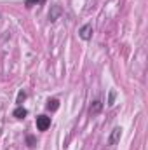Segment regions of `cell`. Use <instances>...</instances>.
I'll return each instance as SVG.
<instances>
[{"label":"cell","mask_w":148,"mask_h":150,"mask_svg":"<svg viewBox=\"0 0 148 150\" xmlns=\"http://www.w3.org/2000/svg\"><path fill=\"white\" fill-rule=\"evenodd\" d=\"M92 32H94L92 25L87 23V25L80 26V30H78V37L82 38V40H91V38H92Z\"/></svg>","instance_id":"6da1fadb"},{"label":"cell","mask_w":148,"mask_h":150,"mask_svg":"<svg viewBox=\"0 0 148 150\" xmlns=\"http://www.w3.org/2000/svg\"><path fill=\"white\" fill-rule=\"evenodd\" d=\"M120 136H122V127H113L110 136H108V145L110 147H115L120 142Z\"/></svg>","instance_id":"7a4b0ae2"},{"label":"cell","mask_w":148,"mask_h":150,"mask_svg":"<svg viewBox=\"0 0 148 150\" xmlns=\"http://www.w3.org/2000/svg\"><path fill=\"white\" fill-rule=\"evenodd\" d=\"M51 127V117L47 115H38L37 117V129L38 131H47Z\"/></svg>","instance_id":"3957f363"},{"label":"cell","mask_w":148,"mask_h":150,"mask_svg":"<svg viewBox=\"0 0 148 150\" xmlns=\"http://www.w3.org/2000/svg\"><path fill=\"white\" fill-rule=\"evenodd\" d=\"M61 14H63V9H61L59 5H52V7H51V11H49V21H51V23L58 21Z\"/></svg>","instance_id":"277c9868"},{"label":"cell","mask_w":148,"mask_h":150,"mask_svg":"<svg viewBox=\"0 0 148 150\" xmlns=\"http://www.w3.org/2000/svg\"><path fill=\"white\" fill-rule=\"evenodd\" d=\"M101 110H103V101L101 100H94L89 105V115H98Z\"/></svg>","instance_id":"5b68a950"},{"label":"cell","mask_w":148,"mask_h":150,"mask_svg":"<svg viewBox=\"0 0 148 150\" xmlns=\"http://www.w3.org/2000/svg\"><path fill=\"white\" fill-rule=\"evenodd\" d=\"M12 115H14L16 119H25V117L28 115V110L23 108V105H19V107H16V110L12 112Z\"/></svg>","instance_id":"8992f818"},{"label":"cell","mask_w":148,"mask_h":150,"mask_svg":"<svg viewBox=\"0 0 148 150\" xmlns=\"http://www.w3.org/2000/svg\"><path fill=\"white\" fill-rule=\"evenodd\" d=\"M58 108H59V100L52 98V100H49V101H47V110H51V112H56Z\"/></svg>","instance_id":"52a82bcc"},{"label":"cell","mask_w":148,"mask_h":150,"mask_svg":"<svg viewBox=\"0 0 148 150\" xmlns=\"http://www.w3.org/2000/svg\"><path fill=\"white\" fill-rule=\"evenodd\" d=\"M115 98H117V93L111 89L110 93H108V101H106V105H108V107H113V105H115Z\"/></svg>","instance_id":"ba28073f"},{"label":"cell","mask_w":148,"mask_h":150,"mask_svg":"<svg viewBox=\"0 0 148 150\" xmlns=\"http://www.w3.org/2000/svg\"><path fill=\"white\" fill-rule=\"evenodd\" d=\"M45 0H25V5L30 9V7H33V5H38V4H44Z\"/></svg>","instance_id":"9c48e42d"},{"label":"cell","mask_w":148,"mask_h":150,"mask_svg":"<svg viewBox=\"0 0 148 150\" xmlns=\"http://www.w3.org/2000/svg\"><path fill=\"white\" fill-rule=\"evenodd\" d=\"M26 100V93L25 91H19V94H18V100H16V103H18V107L19 105H23V101Z\"/></svg>","instance_id":"30bf717a"},{"label":"cell","mask_w":148,"mask_h":150,"mask_svg":"<svg viewBox=\"0 0 148 150\" xmlns=\"http://www.w3.org/2000/svg\"><path fill=\"white\" fill-rule=\"evenodd\" d=\"M26 143H28V147H35V138L33 136H26Z\"/></svg>","instance_id":"8fae6325"}]
</instances>
